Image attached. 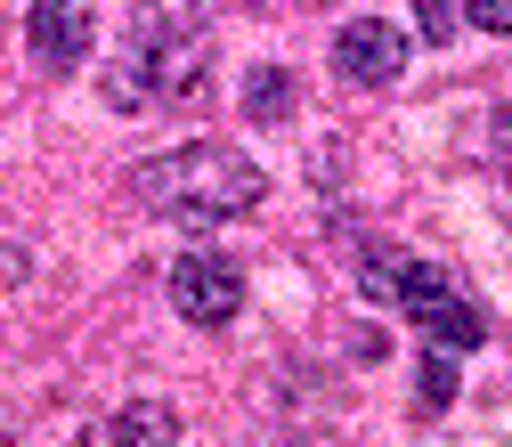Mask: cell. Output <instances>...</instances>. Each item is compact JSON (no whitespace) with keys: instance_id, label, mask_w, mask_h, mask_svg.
I'll use <instances>...</instances> for the list:
<instances>
[{"instance_id":"cell-12","label":"cell","mask_w":512,"mask_h":447,"mask_svg":"<svg viewBox=\"0 0 512 447\" xmlns=\"http://www.w3.org/2000/svg\"><path fill=\"white\" fill-rule=\"evenodd\" d=\"M496 155H512V114H504V122H496Z\"/></svg>"},{"instance_id":"cell-8","label":"cell","mask_w":512,"mask_h":447,"mask_svg":"<svg viewBox=\"0 0 512 447\" xmlns=\"http://www.w3.org/2000/svg\"><path fill=\"white\" fill-rule=\"evenodd\" d=\"M98 439H155V447H163V439H179V415H163V407H131V415H114Z\"/></svg>"},{"instance_id":"cell-11","label":"cell","mask_w":512,"mask_h":447,"mask_svg":"<svg viewBox=\"0 0 512 447\" xmlns=\"http://www.w3.org/2000/svg\"><path fill=\"white\" fill-rule=\"evenodd\" d=\"M464 17L480 33H512V0H464Z\"/></svg>"},{"instance_id":"cell-1","label":"cell","mask_w":512,"mask_h":447,"mask_svg":"<svg viewBox=\"0 0 512 447\" xmlns=\"http://www.w3.org/2000/svg\"><path fill=\"white\" fill-rule=\"evenodd\" d=\"M131 196H139L147 212H163V220L220 228V220H236V212H252V204L269 196V171L252 163V155H236V147L196 139V147H171V155L139 163V171H131Z\"/></svg>"},{"instance_id":"cell-2","label":"cell","mask_w":512,"mask_h":447,"mask_svg":"<svg viewBox=\"0 0 512 447\" xmlns=\"http://www.w3.org/2000/svg\"><path fill=\"white\" fill-rule=\"evenodd\" d=\"M366 293L391 301V309H407L439 350H480V342H488L480 309L447 285L431 261H407V252H391V244H366Z\"/></svg>"},{"instance_id":"cell-3","label":"cell","mask_w":512,"mask_h":447,"mask_svg":"<svg viewBox=\"0 0 512 447\" xmlns=\"http://www.w3.org/2000/svg\"><path fill=\"white\" fill-rule=\"evenodd\" d=\"M131 41H139V57H147V82H155L163 106H204V90H212V33H204L196 17L147 9Z\"/></svg>"},{"instance_id":"cell-5","label":"cell","mask_w":512,"mask_h":447,"mask_svg":"<svg viewBox=\"0 0 512 447\" xmlns=\"http://www.w3.org/2000/svg\"><path fill=\"white\" fill-rule=\"evenodd\" d=\"M171 301H179V317H196V326H228L244 309V277L220 252H179L171 261Z\"/></svg>"},{"instance_id":"cell-9","label":"cell","mask_w":512,"mask_h":447,"mask_svg":"<svg viewBox=\"0 0 512 447\" xmlns=\"http://www.w3.org/2000/svg\"><path fill=\"white\" fill-rule=\"evenodd\" d=\"M447 399H456V366L431 350V358H423V407H447Z\"/></svg>"},{"instance_id":"cell-6","label":"cell","mask_w":512,"mask_h":447,"mask_svg":"<svg viewBox=\"0 0 512 447\" xmlns=\"http://www.w3.org/2000/svg\"><path fill=\"white\" fill-rule=\"evenodd\" d=\"M25 57H33L41 74H74L82 57H90L82 0H33V9H25Z\"/></svg>"},{"instance_id":"cell-4","label":"cell","mask_w":512,"mask_h":447,"mask_svg":"<svg viewBox=\"0 0 512 447\" xmlns=\"http://www.w3.org/2000/svg\"><path fill=\"white\" fill-rule=\"evenodd\" d=\"M334 74H342L350 90H391V82L407 74V33H399L391 17H350V25L334 33Z\"/></svg>"},{"instance_id":"cell-7","label":"cell","mask_w":512,"mask_h":447,"mask_svg":"<svg viewBox=\"0 0 512 447\" xmlns=\"http://www.w3.org/2000/svg\"><path fill=\"white\" fill-rule=\"evenodd\" d=\"M244 114L252 122H285L293 114V74L285 66H252L244 74Z\"/></svg>"},{"instance_id":"cell-13","label":"cell","mask_w":512,"mask_h":447,"mask_svg":"<svg viewBox=\"0 0 512 447\" xmlns=\"http://www.w3.org/2000/svg\"><path fill=\"white\" fill-rule=\"evenodd\" d=\"M301 9H326V0H301Z\"/></svg>"},{"instance_id":"cell-10","label":"cell","mask_w":512,"mask_h":447,"mask_svg":"<svg viewBox=\"0 0 512 447\" xmlns=\"http://www.w3.org/2000/svg\"><path fill=\"white\" fill-rule=\"evenodd\" d=\"M415 17H423V41H431V49L456 41V9H447V0H415Z\"/></svg>"}]
</instances>
